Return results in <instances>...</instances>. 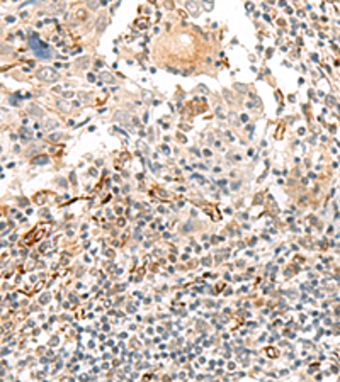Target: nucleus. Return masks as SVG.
<instances>
[{
	"mask_svg": "<svg viewBox=\"0 0 340 382\" xmlns=\"http://www.w3.org/2000/svg\"><path fill=\"white\" fill-rule=\"evenodd\" d=\"M31 48L36 51V55H38L39 58H49V56H51V51H49L48 48H44V46L38 41V38L31 39Z\"/></svg>",
	"mask_w": 340,
	"mask_h": 382,
	"instance_id": "1",
	"label": "nucleus"
},
{
	"mask_svg": "<svg viewBox=\"0 0 340 382\" xmlns=\"http://www.w3.org/2000/svg\"><path fill=\"white\" fill-rule=\"evenodd\" d=\"M36 77H38L39 80H44V82H56L58 75L51 68H39V70L36 71Z\"/></svg>",
	"mask_w": 340,
	"mask_h": 382,
	"instance_id": "2",
	"label": "nucleus"
},
{
	"mask_svg": "<svg viewBox=\"0 0 340 382\" xmlns=\"http://www.w3.org/2000/svg\"><path fill=\"white\" fill-rule=\"evenodd\" d=\"M32 163H36V165H44V163H49V158L48 156H36L34 160H32Z\"/></svg>",
	"mask_w": 340,
	"mask_h": 382,
	"instance_id": "3",
	"label": "nucleus"
},
{
	"mask_svg": "<svg viewBox=\"0 0 340 382\" xmlns=\"http://www.w3.org/2000/svg\"><path fill=\"white\" fill-rule=\"evenodd\" d=\"M106 24H107V17H100V19L97 20V32H100V31H102Z\"/></svg>",
	"mask_w": 340,
	"mask_h": 382,
	"instance_id": "4",
	"label": "nucleus"
},
{
	"mask_svg": "<svg viewBox=\"0 0 340 382\" xmlns=\"http://www.w3.org/2000/svg\"><path fill=\"white\" fill-rule=\"evenodd\" d=\"M29 114H31V116H43V112H41V110H39V107L38 106H31V107H29Z\"/></svg>",
	"mask_w": 340,
	"mask_h": 382,
	"instance_id": "5",
	"label": "nucleus"
},
{
	"mask_svg": "<svg viewBox=\"0 0 340 382\" xmlns=\"http://www.w3.org/2000/svg\"><path fill=\"white\" fill-rule=\"evenodd\" d=\"M187 9H189L191 12H192V16H197V14H199V9H197L196 5H194V2H192V0H189V2H187Z\"/></svg>",
	"mask_w": 340,
	"mask_h": 382,
	"instance_id": "6",
	"label": "nucleus"
},
{
	"mask_svg": "<svg viewBox=\"0 0 340 382\" xmlns=\"http://www.w3.org/2000/svg\"><path fill=\"white\" fill-rule=\"evenodd\" d=\"M87 3H89L90 9H97L99 7V0H87Z\"/></svg>",
	"mask_w": 340,
	"mask_h": 382,
	"instance_id": "7",
	"label": "nucleus"
},
{
	"mask_svg": "<svg viewBox=\"0 0 340 382\" xmlns=\"http://www.w3.org/2000/svg\"><path fill=\"white\" fill-rule=\"evenodd\" d=\"M102 80H107V83H113V82H114V78L111 77V75L104 73V75H102Z\"/></svg>",
	"mask_w": 340,
	"mask_h": 382,
	"instance_id": "8",
	"label": "nucleus"
},
{
	"mask_svg": "<svg viewBox=\"0 0 340 382\" xmlns=\"http://www.w3.org/2000/svg\"><path fill=\"white\" fill-rule=\"evenodd\" d=\"M85 63H89V58H82V60H78L75 65H77V66H84Z\"/></svg>",
	"mask_w": 340,
	"mask_h": 382,
	"instance_id": "9",
	"label": "nucleus"
}]
</instances>
